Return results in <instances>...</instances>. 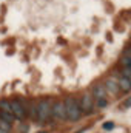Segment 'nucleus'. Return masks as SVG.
I'll return each instance as SVG.
<instances>
[{
  "mask_svg": "<svg viewBox=\"0 0 131 133\" xmlns=\"http://www.w3.org/2000/svg\"><path fill=\"white\" fill-rule=\"evenodd\" d=\"M51 118H53V99L42 98L37 102V121L40 124H45Z\"/></svg>",
  "mask_w": 131,
  "mask_h": 133,
  "instance_id": "obj_1",
  "label": "nucleus"
},
{
  "mask_svg": "<svg viewBox=\"0 0 131 133\" xmlns=\"http://www.w3.org/2000/svg\"><path fill=\"white\" fill-rule=\"evenodd\" d=\"M65 107H66V119L71 122H76L82 118V110L79 105V99H76L74 96H66L65 99Z\"/></svg>",
  "mask_w": 131,
  "mask_h": 133,
  "instance_id": "obj_2",
  "label": "nucleus"
},
{
  "mask_svg": "<svg viewBox=\"0 0 131 133\" xmlns=\"http://www.w3.org/2000/svg\"><path fill=\"white\" fill-rule=\"evenodd\" d=\"M90 93H91V96H93V99H94V107H96V108H105V107L108 105V95H106V91H105L102 82L94 84Z\"/></svg>",
  "mask_w": 131,
  "mask_h": 133,
  "instance_id": "obj_3",
  "label": "nucleus"
},
{
  "mask_svg": "<svg viewBox=\"0 0 131 133\" xmlns=\"http://www.w3.org/2000/svg\"><path fill=\"white\" fill-rule=\"evenodd\" d=\"M79 105H80L82 115H91L94 111V108H96L94 107V99H93V96H91L90 91H86V93L82 95V98L79 99Z\"/></svg>",
  "mask_w": 131,
  "mask_h": 133,
  "instance_id": "obj_4",
  "label": "nucleus"
},
{
  "mask_svg": "<svg viewBox=\"0 0 131 133\" xmlns=\"http://www.w3.org/2000/svg\"><path fill=\"white\" fill-rule=\"evenodd\" d=\"M105 91L108 96H119L120 95V88H119V84H117V77L116 76H108L103 82H102Z\"/></svg>",
  "mask_w": 131,
  "mask_h": 133,
  "instance_id": "obj_5",
  "label": "nucleus"
},
{
  "mask_svg": "<svg viewBox=\"0 0 131 133\" xmlns=\"http://www.w3.org/2000/svg\"><path fill=\"white\" fill-rule=\"evenodd\" d=\"M11 113L14 116V119L17 121H23L26 118V110H25V105L20 99H12L11 101Z\"/></svg>",
  "mask_w": 131,
  "mask_h": 133,
  "instance_id": "obj_6",
  "label": "nucleus"
},
{
  "mask_svg": "<svg viewBox=\"0 0 131 133\" xmlns=\"http://www.w3.org/2000/svg\"><path fill=\"white\" fill-rule=\"evenodd\" d=\"M53 118L57 121H66V107L63 99L53 101Z\"/></svg>",
  "mask_w": 131,
  "mask_h": 133,
  "instance_id": "obj_7",
  "label": "nucleus"
},
{
  "mask_svg": "<svg viewBox=\"0 0 131 133\" xmlns=\"http://www.w3.org/2000/svg\"><path fill=\"white\" fill-rule=\"evenodd\" d=\"M25 110H26V116H30L31 119L37 121V102L35 101H30L25 105Z\"/></svg>",
  "mask_w": 131,
  "mask_h": 133,
  "instance_id": "obj_8",
  "label": "nucleus"
},
{
  "mask_svg": "<svg viewBox=\"0 0 131 133\" xmlns=\"http://www.w3.org/2000/svg\"><path fill=\"white\" fill-rule=\"evenodd\" d=\"M117 77V84H119V88H120V93L123 91V93H130L131 91V82L128 79H125V77H122L120 74L119 76H116Z\"/></svg>",
  "mask_w": 131,
  "mask_h": 133,
  "instance_id": "obj_9",
  "label": "nucleus"
},
{
  "mask_svg": "<svg viewBox=\"0 0 131 133\" xmlns=\"http://www.w3.org/2000/svg\"><path fill=\"white\" fill-rule=\"evenodd\" d=\"M119 65H120V68H128V66H131V48L125 50V53L122 54V57L119 61Z\"/></svg>",
  "mask_w": 131,
  "mask_h": 133,
  "instance_id": "obj_10",
  "label": "nucleus"
},
{
  "mask_svg": "<svg viewBox=\"0 0 131 133\" xmlns=\"http://www.w3.org/2000/svg\"><path fill=\"white\" fill-rule=\"evenodd\" d=\"M0 111L11 113V101L9 99H0ZM12 115V113H11Z\"/></svg>",
  "mask_w": 131,
  "mask_h": 133,
  "instance_id": "obj_11",
  "label": "nucleus"
},
{
  "mask_svg": "<svg viewBox=\"0 0 131 133\" xmlns=\"http://www.w3.org/2000/svg\"><path fill=\"white\" fill-rule=\"evenodd\" d=\"M0 119H3V121H6V122H9V124H12V122L16 121L11 113H5V111H0Z\"/></svg>",
  "mask_w": 131,
  "mask_h": 133,
  "instance_id": "obj_12",
  "label": "nucleus"
},
{
  "mask_svg": "<svg viewBox=\"0 0 131 133\" xmlns=\"http://www.w3.org/2000/svg\"><path fill=\"white\" fill-rule=\"evenodd\" d=\"M119 74L122 76V77H125V79H128L131 82V66L128 68H120V71H119Z\"/></svg>",
  "mask_w": 131,
  "mask_h": 133,
  "instance_id": "obj_13",
  "label": "nucleus"
},
{
  "mask_svg": "<svg viewBox=\"0 0 131 133\" xmlns=\"http://www.w3.org/2000/svg\"><path fill=\"white\" fill-rule=\"evenodd\" d=\"M0 129H2V130H5V132H11V129H12V125H11L9 122H6V121H3V119H0Z\"/></svg>",
  "mask_w": 131,
  "mask_h": 133,
  "instance_id": "obj_14",
  "label": "nucleus"
},
{
  "mask_svg": "<svg viewBox=\"0 0 131 133\" xmlns=\"http://www.w3.org/2000/svg\"><path fill=\"white\" fill-rule=\"evenodd\" d=\"M102 127H103V130H113V129H114V122H111V121H106V122H105Z\"/></svg>",
  "mask_w": 131,
  "mask_h": 133,
  "instance_id": "obj_15",
  "label": "nucleus"
},
{
  "mask_svg": "<svg viewBox=\"0 0 131 133\" xmlns=\"http://www.w3.org/2000/svg\"><path fill=\"white\" fill-rule=\"evenodd\" d=\"M123 108H131V93L128 98H125V102H123V105H122Z\"/></svg>",
  "mask_w": 131,
  "mask_h": 133,
  "instance_id": "obj_16",
  "label": "nucleus"
},
{
  "mask_svg": "<svg viewBox=\"0 0 131 133\" xmlns=\"http://www.w3.org/2000/svg\"><path fill=\"white\" fill-rule=\"evenodd\" d=\"M0 133H11V132H5V130H2V129H0Z\"/></svg>",
  "mask_w": 131,
  "mask_h": 133,
  "instance_id": "obj_17",
  "label": "nucleus"
},
{
  "mask_svg": "<svg viewBox=\"0 0 131 133\" xmlns=\"http://www.w3.org/2000/svg\"><path fill=\"white\" fill-rule=\"evenodd\" d=\"M37 133H48V132H37Z\"/></svg>",
  "mask_w": 131,
  "mask_h": 133,
  "instance_id": "obj_18",
  "label": "nucleus"
}]
</instances>
